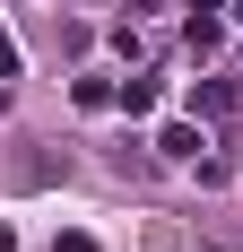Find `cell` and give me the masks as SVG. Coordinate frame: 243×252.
I'll return each mask as SVG.
<instances>
[{
	"label": "cell",
	"mask_w": 243,
	"mask_h": 252,
	"mask_svg": "<svg viewBox=\"0 0 243 252\" xmlns=\"http://www.w3.org/2000/svg\"><path fill=\"white\" fill-rule=\"evenodd\" d=\"M0 78H18V44H9V26H0Z\"/></svg>",
	"instance_id": "7a4b0ae2"
},
{
	"label": "cell",
	"mask_w": 243,
	"mask_h": 252,
	"mask_svg": "<svg viewBox=\"0 0 243 252\" xmlns=\"http://www.w3.org/2000/svg\"><path fill=\"white\" fill-rule=\"evenodd\" d=\"M0 252H18V235H9V226H0Z\"/></svg>",
	"instance_id": "3957f363"
},
{
	"label": "cell",
	"mask_w": 243,
	"mask_h": 252,
	"mask_svg": "<svg viewBox=\"0 0 243 252\" xmlns=\"http://www.w3.org/2000/svg\"><path fill=\"white\" fill-rule=\"evenodd\" d=\"M217 44H226V26L209 18V9H191V52H217Z\"/></svg>",
	"instance_id": "6da1fadb"
},
{
	"label": "cell",
	"mask_w": 243,
	"mask_h": 252,
	"mask_svg": "<svg viewBox=\"0 0 243 252\" xmlns=\"http://www.w3.org/2000/svg\"><path fill=\"white\" fill-rule=\"evenodd\" d=\"M191 9H209V0H191Z\"/></svg>",
	"instance_id": "277c9868"
},
{
	"label": "cell",
	"mask_w": 243,
	"mask_h": 252,
	"mask_svg": "<svg viewBox=\"0 0 243 252\" xmlns=\"http://www.w3.org/2000/svg\"><path fill=\"white\" fill-rule=\"evenodd\" d=\"M235 252H243V235H235Z\"/></svg>",
	"instance_id": "5b68a950"
}]
</instances>
